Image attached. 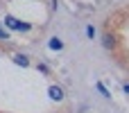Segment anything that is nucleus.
I'll return each instance as SVG.
<instances>
[{"label":"nucleus","instance_id":"f257e3e1","mask_svg":"<svg viewBox=\"0 0 129 113\" xmlns=\"http://www.w3.org/2000/svg\"><path fill=\"white\" fill-rule=\"evenodd\" d=\"M5 23H7V27H9V29H20V32L32 29V25H29V23H20V20H16L14 16H5Z\"/></svg>","mask_w":129,"mask_h":113},{"label":"nucleus","instance_id":"f03ea898","mask_svg":"<svg viewBox=\"0 0 129 113\" xmlns=\"http://www.w3.org/2000/svg\"><path fill=\"white\" fill-rule=\"evenodd\" d=\"M48 93H50V97H52L54 102H61V100H63V91H61L59 86H50Z\"/></svg>","mask_w":129,"mask_h":113},{"label":"nucleus","instance_id":"7ed1b4c3","mask_svg":"<svg viewBox=\"0 0 129 113\" xmlns=\"http://www.w3.org/2000/svg\"><path fill=\"white\" fill-rule=\"evenodd\" d=\"M14 63H18V66H29V59H27V54H14Z\"/></svg>","mask_w":129,"mask_h":113},{"label":"nucleus","instance_id":"20e7f679","mask_svg":"<svg viewBox=\"0 0 129 113\" xmlns=\"http://www.w3.org/2000/svg\"><path fill=\"white\" fill-rule=\"evenodd\" d=\"M50 48H52V50H61V48H63V43H61L59 39H52V41H50Z\"/></svg>","mask_w":129,"mask_h":113},{"label":"nucleus","instance_id":"39448f33","mask_svg":"<svg viewBox=\"0 0 129 113\" xmlns=\"http://www.w3.org/2000/svg\"><path fill=\"white\" fill-rule=\"evenodd\" d=\"M95 86H98V91H100V93H102V95H104V97H111V93H109V91H107V88H104V84H100V82H98V84H95Z\"/></svg>","mask_w":129,"mask_h":113},{"label":"nucleus","instance_id":"423d86ee","mask_svg":"<svg viewBox=\"0 0 129 113\" xmlns=\"http://www.w3.org/2000/svg\"><path fill=\"white\" fill-rule=\"evenodd\" d=\"M104 48H107V50H109V48H113V39H111L109 34L104 36Z\"/></svg>","mask_w":129,"mask_h":113},{"label":"nucleus","instance_id":"0eeeda50","mask_svg":"<svg viewBox=\"0 0 129 113\" xmlns=\"http://www.w3.org/2000/svg\"><path fill=\"white\" fill-rule=\"evenodd\" d=\"M86 34L93 39V36H95V27H93V25H88V27H86Z\"/></svg>","mask_w":129,"mask_h":113},{"label":"nucleus","instance_id":"6e6552de","mask_svg":"<svg viewBox=\"0 0 129 113\" xmlns=\"http://www.w3.org/2000/svg\"><path fill=\"white\" fill-rule=\"evenodd\" d=\"M0 39H2V41H7V39H9V32H7V29H2V27H0Z\"/></svg>","mask_w":129,"mask_h":113}]
</instances>
